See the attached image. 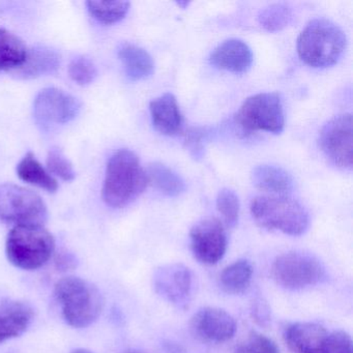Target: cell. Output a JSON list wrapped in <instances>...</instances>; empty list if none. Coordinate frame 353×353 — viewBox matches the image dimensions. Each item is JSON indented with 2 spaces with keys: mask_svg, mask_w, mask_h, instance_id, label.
Here are the masks:
<instances>
[{
  "mask_svg": "<svg viewBox=\"0 0 353 353\" xmlns=\"http://www.w3.org/2000/svg\"><path fill=\"white\" fill-rule=\"evenodd\" d=\"M148 183L138 157L129 150H119L107 164L103 199L111 208H125L143 193Z\"/></svg>",
  "mask_w": 353,
  "mask_h": 353,
  "instance_id": "6da1fadb",
  "label": "cell"
},
{
  "mask_svg": "<svg viewBox=\"0 0 353 353\" xmlns=\"http://www.w3.org/2000/svg\"><path fill=\"white\" fill-rule=\"evenodd\" d=\"M54 293L63 318L72 327L92 325L104 309V299L98 287L78 276L61 279L55 284Z\"/></svg>",
  "mask_w": 353,
  "mask_h": 353,
  "instance_id": "7a4b0ae2",
  "label": "cell"
},
{
  "mask_svg": "<svg viewBox=\"0 0 353 353\" xmlns=\"http://www.w3.org/2000/svg\"><path fill=\"white\" fill-rule=\"evenodd\" d=\"M344 32L327 19L310 22L297 39V52L305 65L328 68L338 63L346 49Z\"/></svg>",
  "mask_w": 353,
  "mask_h": 353,
  "instance_id": "3957f363",
  "label": "cell"
},
{
  "mask_svg": "<svg viewBox=\"0 0 353 353\" xmlns=\"http://www.w3.org/2000/svg\"><path fill=\"white\" fill-rule=\"evenodd\" d=\"M54 250V237L44 226L38 225L14 227L6 243L8 260L24 270L42 268L52 257Z\"/></svg>",
  "mask_w": 353,
  "mask_h": 353,
  "instance_id": "277c9868",
  "label": "cell"
},
{
  "mask_svg": "<svg viewBox=\"0 0 353 353\" xmlns=\"http://www.w3.org/2000/svg\"><path fill=\"white\" fill-rule=\"evenodd\" d=\"M251 214L258 225L268 230L299 236L309 228L307 210L288 196H260L251 203Z\"/></svg>",
  "mask_w": 353,
  "mask_h": 353,
  "instance_id": "5b68a950",
  "label": "cell"
},
{
  "mask_svg": "<svg viewBox=\"0 0 353 353\" xmlns=\"http://www.w3.org/2000/svg\"><path fill=\"white\" fill-rule=\"evenodd\" d=\"M0 220L20 225L44 226L48 210L40 195L14 183L0 185Z\"/></svg>",
  "mask_w": 353,
  "mask_h": 353,
  "instance_id": "8992f818",
  "label": "cell"
},
{
  "mask_svg": "<svg viewBox=\"0 0 353 353\" xmlns=\"http://www.w3.org/2000/svg\"><path fill=\"white\" fill-rule=\"evenodd\" d=\"M235 121L247 133H281L285 123L282 100L276 92L254 94L243 103L235 115Z\"/></svg>",
  "mask_w": 353,
  "mask_h": 353,
  "instance_id": "52a82bcc",
  "label": "cell"
},
{
  "mask_svg": "<svg viewBox=\"0 0 353 353\" xmlns=\"http://www.w3.org/2000/svg\"><path fill=\"white\" fill-rule=\"evenodd\" d=\"M272 276L283 288L299 290L322 282L325 279V268L310 254L288 252L274 260Z\"/></svg>",
  "mask_w": 353,
  "mask_h": 353,
  "instance_id": "ba28073f",
  "label": "cell"
},
{
  "mask_svg": "<svg viewBox=\"0 0 353 353\" xmlns=\"http://www.w3.org/2000/svg\"><path fill=\"white\" fill-rule=\"evenodd\" d=\"M320 148L339 168L352 166V117L341 114L330 119L320 132Z\"/></svg>",
  "mask_w": 353,
  "mask_h": 353,
  "instance_id": "9c48e42d",
  "label": "cell"
},
{
  "mask_svg": "<svg viewBox=\"0 0 353 353\" xmlns=\"http://www.w3.org/2000/svg\"><path fill=\"white\" fill-rule=\"evenodd\" d=\"M81 110V103L59 88H45L39 92L34 103L37 121L44 127L65 125L74 121Z\"/></svg>",
  "mask_w": 353,
  "mask_h": 353,
  "instance_id": "30bf717a",
  "label": "cell"
},
{
  "mask_svg": "<svg viewBox=\"0 0 353 353\" xmlns=\"http://www.w3.org/2000/svg\"><path fill=\"white\" fill-rule=\"evenodd\" d=\"M194 257L205 265H214L224 257L227 235L218 219L208 218L194 225L190 232Z\"/></svg>",
  "mask_w": 353,
  "mask_h": 353,
  "instance_id": "8fae6325",
  "label": "cell"
},
{
  "mask_svg": "<svg viewBox=\"0 0 353 353\" xmlns=\"http://www.w3.org/2000/svg\"><path fill=\"white\" fill-rule=\"evenodd\" d=\"M157 294L179 309H185L191 301L193 276L189 268L181 263L160 266L154 274Z\"/></svg>",
  "mask_w": 353,
  "mask_h": 353,
  "instance_id": "7c38bea8",
  "label": "cell"
},
{
  "mask_svg": "<svg viewBox=\"0 0 353 353\" xmlns=\"http://www.w3.org/2000/svg\"><path fill=\"white\" fill-rule=\"evenodd\" d=\"M192 332L206 342L223 343L231 340L236 332L234 318L219 307H203L191 320Z\"/></svg>",
  "mask_w": 353,
  "mask_h": 353,
  "instance_id": "4fadbf2b",
  "label": "cell"
},
{
  "mask_svg": "<svg viewBox=\"0 0 353 353\" xmlns=\"http://www.w3.org/2000/svg\"><path fill=\"white\" fill-rule=\"evenodd\" d=\"M328 332L312 322H296L285 328L284 339L292 353H324Z\"/></svg>",
  "mask_w": 353,
  "mask_h": 353,
  "instance_id": "5bb4252c",
  "label": "cell"
},
{
  "mask_svg": "<svg viewBox=\"0 0 353 353\" xmlns=\"http://www.w3.org/2000/svg\"><path fill=\"white\" fill-rule=\"evenodd\" d=\"M253 52L243 41L230 39L219 45L210 55V63L220 70L245 73L253 65Z\"/></svg>",
  "mask_w": 353,
  "mask_h": 353,
  "instance_id": "9a60e30c",
  "label": "cell"
},
{
  "mask_svg": "<svg viewBox=\"0 0 353 353\" xmlns=\"http://www.w3.org/2000/svg\"><path fill=\"white\" fill-rule=\"evenodd\" d=\"M34 317L32 307L20 301L0 305V344L21 336L28 330Z\"/></svg>",
  "mask_w": 353,
  "mask_h": 353,
  "instance_id": "2e32d148",
  "label": "cell"
},
{
  "mask_svg": "<svg viewBox=\"0 0 353 353\" xmlns=\"http://www.w3.org/2000/svg\"><path fill=\"white\" fill-rule=\"evenodd\" d=\"M150 110L157 131L168 136L176 135L181 131L183 115L176 98L170 92L152 101Z\"/></svg>",
  "mask_w": 353,
  "mask_h": 353,
  "instance_id": "e0dca14e",
  "label": "cell"
},
{
  "mask_svg": "<svg viewBox=\"0 0 353 353\" xmlns=\"http://www.w3.org/2000/svg\"><path fill=\"white\" fill-rule=\"evenodd\" d=\"M61 63V55L57 51L49 47H34L28 49L26 63L17 70V73L26 79L51 75L59 69Z\"/></svg>",
  "mask_w": 353,
  "mask_h": 353,
  "instance_id": "ac0fdd59",
  "label": "cell"
},
{
  "mask_svg": "<svg viewBox=\"0 0 353 353\" xmlns=\"http://www.w3.org/2000/svg\"><path fill=\"white\" fill-rule=\"evenodd\" d=\"M256 188L274 196H286L293 190V179L284 169L272 165H259L252 172Z\"/></svg>",
  "mask_w": 353,
  "mask_h": 353,
  "instance_id": "d6986e66",
  "label": "cell"
},
{
  "mask_svg": "<svg viewBox=\"0 0 353 353\" xmlns=\"http://www.w3.org/2000/svg\"><path fill=\"white\" fill-rule=\"evenodd\" d=\"M119 57L125 68V74L133 81L146 79L152 75L154 63L148 51L133 44L121 45Z\"/></svg>",
  "mask_w": 353,
  "mask_h": 353,
  "instance_id": "ffe728a7",
  "label": "cell"
},
{
  "mask_svg": "<svg viewBox=\"0 0 353 353\" xmlns=\"http://www.w3.org/2000/svg\"><path fill=\"white\" fill-rule=\"evenodd\" d=\"M28 53V47L19 37L0 28V72L17 71L26 63Z\"/></svg>",
  "mask_w": 353,
  "mask_h": 353,
  "instance_id": "44dd1931",
  "label": "cell"
},
{
  "mask_svg": "<svg viewBox=\"0 0 353 353\" xmlns=\"http://www.w3.org/2000/svg\"><path fill=\"white\" fill-rule=\"evenodd\" d=\"M17 174L26 183L46 190L49 193H54L59 189L57 179L42 166L32 152H28L20 161L17 166Z\"/></svg>",
  "mask_w": 353,
  "mask_h": 353,
  "instance_id": "7402d4cb",
  "label": "cell"
},
{
  "mask_svg": "<svg viewBox=\"0 0 353 353\" xmlns=\"http://www.w3.org/2000/svg\"><path fill=\"white\" fill-rule=\"evenodd\" d=\"M253 276V268L248 260H237L227 266L220 276L221 287L230 294H239L249 288Z\"/></svg>",
  "mask_w": 353,
  "mask_h": 353,
  "instance_id": "603a6c76",
  "label": "cell"
},
{
  "mask_svg": "<svg viewBox=\"0 0 353 353\" xmlns=\"http://www.w3.org/2000/svg\"><path fill=\"white\" fill-rule=\"evenodd\" d=\"M148 183H152L165 195L175 197L185 192V185L181 176L162 163H152L148 166Z\"/></svg>",
  "mask_w": 353,
  "mask_h": 353,
  "instance_id": "cb8c5ba5",
  "label": "cell"
},
{
  "mask_svg": "<svg viewBox=\"0 0 353 353\" xmlns=\"http://www.w3.org/2000/svg\"><path fill=\"white\" fill-rule=\"evenodd\" d=\"M88 11L103 24H114L123 20L129 12L128 1H88Z\"/></svg>",
  "mask_w": 353,
  "mask_h": 353,
  "instance_id": "d4e9b609",
  "label": "cell"
},
{
  "mask_svg": "<svg viewBox=\"0 0 353 353\" xmlns=\"http://www.w3.org/2000/svg\"><path fill=\"white\" fill-rule=\"evenodd\" d=\"M258 21L268 32H280L292 21V12L284 3H274L260 11Z\"/></svg>",
  "mask_w": 353,
  "mask_h": 353,
  "instance_id": "484cf974",
  "label": "cell"
},
{
  "mask_svg": "<svg viewBox=\"0 0 353 353\" xmlns=\"http://www.w3.org/2000/svg\"><path fill=\"white\" fill-rule=\"evenodd\" d=\"M216 208L219 212L222 214L227 226L232 228L237 224L241 204L239 197L232 190L223 189L220 191L216 198Z\"/></svg>",
  "mask_w": 353,
  "mask_h": 353,
  "instance_id": "4316f807",
  "label": "cell"
},
{
  "mask_svg": "<svg viewBox=\"0 0 353 353\" xmlns=\"http://www.w3.org/2000/svg\"><path fill=\"white\" fill-rule=\"evenodd\" d=\"M69 74L76 83L79 85H88L96 80L98 69L92 59L86 57H79L74 59L70 63Z\"/></svg>",
  "mask_w": 353,
  "mask_h": 353,
  "instance_id": "83f0119b",
  "label": "cell"
},
{
  "mask_svg": "<svg viewBox=\"0 0 353 353\" xmlns=\"http://www.w3.org/2000/svg\"><path fill=\"white\" fill-rule=\"evenodd\" d=\"M47 167L49 172L61 177L63 181H72L75 179L76 172L73 165L59 148H52L49 152Z\"/></svg>",
  "mask_w": 353,
  "mask_h": 353,
  "instance_id": "f1b7e54d",
  "label": "cell"
},
{
  "mask_svg": "<svg viewBox=\"0 0 353 353\" xmlns=\"http://www.w3.org/2000/svg\"><path fill=\"white\" fill-rule=\"evenodd\" d=\"M235 353H280V351L268 336L257 332H252L247 342L241 345Z\"/></svg>",
  "mask_w": 353,
  "mask_h": 353,
  "instance_id": "f546056e",
  "label": "cell"
},
{
  "mask_svg": "<svg viewBox=\"0 0 353 353\" xmlns=\"http://www.w3.org/2000/svg\"><path fill=\"white\" fill-rule=\"evenodd\" d=\"M324 353H352V340L345 332H334L328 334Z\"/></svg>",
  "mask_w": 353,
  "mask_h": 353,
  "instance_id": "4dcf8cb0",
  "label": "cell"
},
{
  "mask_svg": "<svg viewBox=\"0 0 353 353\" xmlns=\"http://www.w3.org/2000/svg\"><path fill=\"white\" fill-rule=\"evenodd\" d=\"M253 317L255 318L256 321L259 322L260 324H264L268 321V307H266L265 303L261 301H255L253 305Z\"/></svg>",
  "mask_w": 353,
  "mask_h": 353,
  "instance_id": "1f68e13d",
  "label": "cell"
},
{
  "mask_svg": "<svg viewBox=\"0 0 353 353\" xmlns=\"http://www.w3.org/2000/svg\"><path fill=\"white\" fill-rule=\"evenodd\" d=\"M57 263H59V268H63L65 270L75 268V259L69 255H63V257L59 258Z\"/></svg>",
  "mask_w": 353,
  "mask_h": 353,
  "instance_id": "d6a6232c",
  "label": "cell"
},
{
  "mask_svg": "<svg viewBox=\"0 0 353 353\" xmlns=\"http://www.w3.org/2000/svg\"><path fill=\"white\" fill-rule=\"evenodd\" d=\"M72 353H94V352H92V351H90V350H88V349L79 348V349H76V350H74L73 352H72Z\"/></svg>",
  "mask_w": 353,
  "mask_h": 353,
  "instance_id": "836d02e7",
  "label": "cell"
}]
</instances>
